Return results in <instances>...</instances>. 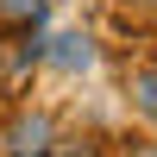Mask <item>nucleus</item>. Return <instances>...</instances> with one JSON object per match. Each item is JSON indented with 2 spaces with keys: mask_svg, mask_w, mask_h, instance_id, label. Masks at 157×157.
I'll return each instance as SVG.
<instances>
[{
  "mask_svg": "<svg viewBox=\"0 0 157 157\" xmlns=\"http://www.w3.org/2000/svg\"><path fill=\"white\" fill-rule=\"evenodd\" d=\"M50 25V0H0V32H44Z\"/></svg>",
  "mask_w": 157,
  "mask_h": 157,
  "instance_id": "obj_4",
  "label": "nucleus"
},
{
  "mask_svg": "<svg viewBox=\"0 0 157 157\" xmlns=\"http://www.w3.org/2000/svg\"><path fill=\"white\" fill-rule=\"evenodd\" d=\"M57 132H63L57 107H13L0 145H6V157H44L50 145H57Z\"/></svg>",
  "mask_w": 157,
  "mask_h": 157,
  "instance_id": "obj_1",
  "label": "nucleus"
},
{
  "mask_svg": "<svg viewBox=\"0 0 157 157\" xmlns=\"http://www.w3.org/2000/svg\"><path fill=\"white\" fill-rule=\"evenodd\" d=\"M94 63H101V38L88 32V25H75V32H50V25H44V69L50 75L82 82Z\"/></svg>",
  "mask_w": 157,
  "mask_h": 157,
  "instance_id": "obj_2",
  "label": "nucleus"
},
{
  "mask_svg": "<svg viewBox=\"0 0 157 157\" xmlns=\"http://www.w3.org/2000/svg\"><path fill=\"white\" fill-rule=\"evenodd\" d=\"M126 107H132L145 126H157V57L151 50L138 63H126Z\"/></svg>",
  "mask_w": 157,
  "mask_h": 157,
  "instance_id": "obj_3",
  "label": "nucleus"
},
{
  "mask_svg": "<svg viewBox=\"0 0 157 157\" xmlns=\"http://www.w3.org/2000/svg\"><path fill=\"white\" fill-rule=\"evenodd\" d=\"M113 6H126V13H138V19H145V13H157V0H113Z\"/></svg>",
  "mask_w": 157,
  "mask_h": 157,
  "instance_id": "obj_6",
  "label": "nucleus"
},
{
  "mask_svg": "<svg viewBox=\"0 0 157 157\" xmlns=\"http://www.w3.org/2000/svg\"><path fill=\"white\" fill-rule=\"evenodd\" d=\"M0 113H6V82H0Z\"/></svg>",
  "mask_w": 157,
  "mask_h": 157,
  "instance_id": "obj_8",
  "label": "nucleus"
},
{
  "mask_svg": "<svg viewBox=\"0 0 157 157\" xmlns=\"http://www.w3.org/2000/svg\"><path fill=\"white\" fill-rule=\"evenodd\" d=\"M126 157H157V151H151V145H138V151H126Z\"/></svg>",
  "mask_w": 157,
  "mask_h": 157,
  "instance_id": "obj_7",
  "label": "nucleus"
},
{
  "mask_svg": "<svg viewBox=\"0 0 157 157\" xmlns=\"http://www.w3.org/2000/svg\"><path fill=\"white\" fill-rule=\"evenodd\" d=\"M151 57H157V44H151Z\"/></svg>",
  "mask_w": 157,
  "mask_h": 157,
  "instance_id": "obj_9",
  "label": "nucleus"
},
{
  "mask_svg": "<svg viewBox=\"0 0 157 157\" xmlns=\"http://www.w3.org/2000/svg\"><path fill=\"white\" fill-rule=\"evenodd\" d=\"M44 157H107V145H101V132H69V126H63Z\"/></svg>",
  "mask_w": 157,
  "mask_h": 157,
  "instance_id": "obj_5",
  "label": "nucleus"
}]
</instances>
